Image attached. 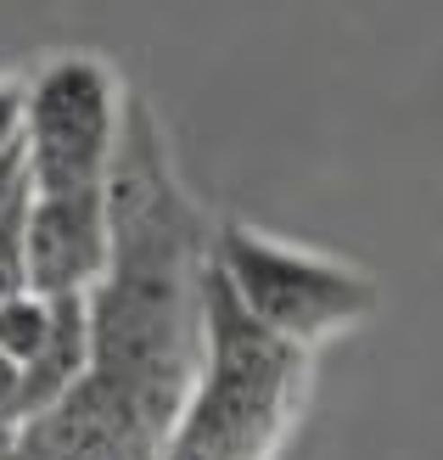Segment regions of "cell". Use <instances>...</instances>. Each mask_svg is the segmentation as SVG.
Listing matches in <instances>:
<instances>
[{"mask_svg": "<svg viewBox=\"0 0 443 460\" xmlns=\"http://www.w3.org/2000/svg\"><path fill=\"white\" fill-rule=\"evenodd\" d=\"M51 326H57V304L40 292H17L0 304V354H6L12 365H29L40 359V349L51 342Z\"/></svg>", "mask_w": 443, "mask_h": 460, "instance_id": "cell-8", "label": "cell"}, {"mask_svg": "<svg viewBox=\"0 0 443 460\" xmlns=\"http://www.w3.org/2000/svg\"><path fill=\"white\" fill-rule=\"evenodd\" d=\"M309 399V349H292L253 320L208 264L202 371L163 460H275Z\"/></svg>", "mask_w": 443, "mask_h": 460, "instance_id": "cell-2", "label": "cell"}, {"mask_svg": "<svg viewBox=\"0 0 443 460\" xmlns=\"http://www.w3.org/2000/svg\"><path fill=\"white\" fill-rule=\"evenodd\" d=\"M29 292L40 297H90L112 259V225H107V186L102 191H62L29 197Z\"/></svg>", "mask_w": 443, "mask_h": 460, "instance_id": "cell-5", "label": "cell"}, {"mask_svg": "<svg viewBox=\"0 0 443 460\" xmlns=\"http://www.w3.org/2000/svg\"><path fill=\"white\" fill-rule=\"evenodd\" d=\"M22 135H29V84L0 79V164L22 152Z\"/></svg>", "mask_w": 443, "mask_h": 460, "instance_id": "cell-9", "label": "cell"}, {"mask_svg": "<svg viewBox=\"0 0 443 460\" xmlns=\"http://www.w3.org/2000/svg\"><path fill=\"white\" fill-rule=\"evenodd\" d=\"M17 460H163V438L84 376L45 416L17 427Z\"/></svg>", "mask_w": 443, "mask_h": 460, "instance_id": "cell-6", "label": "cell"}, {"mask_svg": "<svg viewBox=\"0 0 443 460\" xmlns=\"http://www.w3.org/2000/svg\"><path fill=\"white\" fill-rule=\"evenodd\" d=\"M107 225L112 259L90 292V382L169 444L202 371L214 225L185 197L163 124L141 96L124 102Z\"/></svg>", "mask_w": 443, "mask_h": 460, "instance_id": "cell-1", "label": "cell"}, {"mask_svg": "<svg viewBox=\"0 0 443 460\" xmlns=\"http://www.w3.org/2000/svg\"><path fill=\"white\" fill-rule=\"evenodd\" d=\"M124 84L102 57L67 51L29 79V186L40 197L102 191L124 135Z\"/></svg>", "mask_w": 443, "mask_h": 460, "instance_id": "cell-4", "label": "cell"}, {"mask_svg": "<svg viewBox=\"0 0 443 460\" xmlns=\"http://www.w3.org/2000/svg\"><path fill=\"white\" fill-rule=\"evenodd\" d=\"M90 376V297H57V326L40 359L22 371V421L45 416Z\"/></svg>", "mask_w": 443, "mask_h": 460, "instance_id": "cell-7", "label": "cell"}, {"mask_svg": "<svg viewBox=\"0 0 443 460\" xmlns=\"http://www.w3.org/2000/svg\"><path fill=\"white\" fill-rule=\"evenodd\" d=\"M0 427H22V365L0 354Z\"/></svg>", "mask_w": 443, "mask_h": 460, "instance_id": "cell-10", "label": "cell"}, {"mask_svg": "<svg viewBox=\"0 0 443 460\" xmlns=\"http://www.w3.org/2000/svg\"><path fill=\"white\" fill-rule=\"evenodd\" d=\"M214 270L225 275L236 304L264 332L309 354H315V342L359 326L377 309V281L370 275L348 270L337 259H320V252L270 242L242 219L214 225Z\"/></svg>", "mask_w": 443, "mask_h": 460, "instance_id": "cell-3", "label": "cell"}]
</instances>
